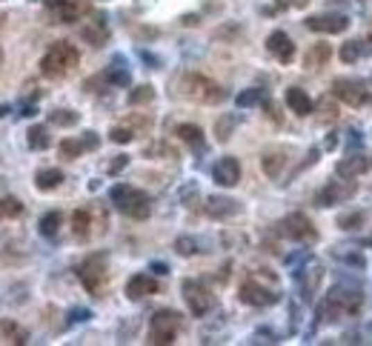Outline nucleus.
Segmentation results:
<instances>
[{
    "label": "nucleus",
    "mask_w": 372,
    "mask_h": 346,
    "mask_svg": "<svg viewBox=\"0 0 372 346\" xmlns=\"http://www.w3.org/2000/svg\"><path fill=\"white\" fill-rule=\"evenodd\" d=\"M364 223V215L361 212H350V215H341L338 218V226L341 229H358Z\"/></svg>",
    "instance_id": "nucleus-35"
},
{
    "label": "nucleus",
    "mask_w": 372,
    "mask_h": 346,
    "mask_svg": "<svg viewBox=\"0 0 372 346\" xmlns=\"http://www.w3.org/2000/svg\"><path fill=\"white\" fill-rule=\"evenodd\" d=\"M281 232L287 235V238H292V241H315V226H312V220L304 215V212H292V215H287L284 220H281Z\"/></svg>",
    "instance_id": "nucleus-9"
},
{
    "label": "nucleus",
    "mask_w": 372,
    "mask_h": 346,
    "mask_svg": "<svg viewBox=\"0 0 372 346\" xmlns=\"http://www.w3.org/2000/svg\"><path fill=\"white\" fill-rule=\"evenodd\" d=\"M267 52L278 60V63H292L295 60V43L289 40L287 32H272L267 37Z\"/></svg>",
    "instance_id": "nucleus-13"
},
{
    "label": "nucleus",
    "mask_w": 372,
    "mask_h": 346,
    "mask_svg": "<svg viewBox=\"0 0 372 346\" xmlns=\"http://www.w3.org/2000/svg\"><path fill=\"white\" fill-rule=\"evenodd\" d=\"M52 123L55 126H75L78 123V114L72 109H58V112H52Z\"/></svg>",
    "instance_id": "nucleus-34"
},
{
    "label": "nucleus",
    "mask_w": 372,
    "mask_h": 346,
    "mask_svg": "<svg viewBox=\"0 0 372 346\" xmlns=\"http://www.w3.org/2000/svg\"><path fill=\"white\" fill-rule=\"evenodd\" d=\"M78 63H81L78 46L69 43V40H58V43H52L49 49H46V55L40 58V72H43V78L63 80V78H69V75L75 72Z\"/></svg>",
    "instance_id": "nucleus-1"
},
{
    "label": "nucleus",
    "mask_w": 372,
    "mask_h": 346,
    "mask_svg": "<svg viewBox=\"0 0 372 346\" xmlns=\"http://www.w3.org/2000/svg\"><path fill=\"white\" fill-rule=\"evenodd\" d=\"M178 92L192 101V103H203V106H215L226 98V92L221 89V83H215L212 78H206L201 72H183L178 80Z\"/></svg>",
    "instance_id": "nucleus-2"
},
{
    "label": "nucleus",
    "mask_w": 372,
    "mask_h": 346,
    "mask_svg": "<svg viewBox=\"0 0 372 346\" xmlns=\"http://www.w3.org/2000/svg\"><path fill=\"white\" fill-rule=\"evenodd\" d=\"M0 335H3L9 343H26L29 340V335H26V329H20L15 320H0Z\"/></svg>",
    "instance_id": "nucleus-24"
},
{
    "label": "nucleus",
    "mask_w": 372,
    "mask_h": 346,
    "mask_svg": "<svg viewBox=\"0 0 372 346\" xmlns=\"http://www.w3.org/2000/svg\"><path fill=\"white\" fill-rule=\"evenodd\" d=\"M58 229H60V212H49L40 220V235L43 238H55Z\"/></svg>",
    "instance_id": "nucleus-30"
},
{
    "label": "nucleus",
    "mask_w": 372,
    "mask_h": 346,
    "mask_svg": "<svg viewBox=\"0 0 372 346\" xmlns=\"http://www.w3.org/2000/svg\"><path fill=\"white\" fill-rule=\"evenodd\" d=\"M330 58H332V46L330 43H315L312 49L307 52V58H304V66L307 69H321Z\"/></svg>",
    "instance_id": "nucleus-20"
},
{
    "label": "nucleus",
    "mask_w": 372,
    "mask_h": 346,
    "mask_svg": "<svg viewBox=\"0 0 372 346\" xmlns=\"http://www.w3.org/2000/svg\"><path fill=\"white\" fill-rule=\"evenodd\" d=\"M206 212L212 218H229V215L238 212V203L229 200V198H209L206 200Z\"/></svg>",
    "instance_id": "nucleus-19"
},
{
    "label": "nucleus",
    "mask_w": 372,
    "mask_h": 346,
    "mask_svg": "<svg viewBox=\"0 0 372 346\" xmlns=\"http://www.w3.org/2000/svg\"><path fill=\"white\" fill-rule=\"evenodd\" d=\"M178 329H180V315L175 309H160L149 320V343L169 346V343H175Z\"/></svg>",
    "instance_id": "nucleus-4"
},
{
    "label": "nucleus",
    "mask_w": 372,
    "mask_h": 346,
    "mask_svg": "<svg viewBox=\"0 0 372 346\" xmlns=\"http://www.w3.org/2000/svg\"><path fill=\"white\" fill-rule=\"evenodd\" d=\"M307 29L310 32H321V35H341L350 29V17L344 15H312L307 17Z\"/></svg>",
    "instance_id": "nucleus-10"
},
{
    "label": "nucleus",
    "mask_w": 372,
    "mask_h": 346,
    "mask_svg": "<svg viewBox=\"0 0 372 346\" xmlns=\"http://www.w3.org/2000/svg\"><path fill=\"white\" fill-rule=\"evenodd\" d=\"M109 137H112L115 144H129V141H135V129L129 123H118V126L109 132Z\"/></svg>",
    "instance_id": "nucleus-33"
},
{
    "label": "nucleus",
    "mask_w": 372,
    "mask_h": 346,
    "mask_svg": "<svg viewBox=\"0 0 372 346\" xmlns=\"http://www.w3.org/2000/svg\"><path fill=\"white\" fill-rule=\"evenodd\" d=\"M63 183V172L60 169H40L37 175H35V187L40 189V192H52V189H58Z\"/></svg>",
    "instance_id": "nucleus-21"
},
{
    "label": "nucleus",
    "mask_w": 372,
    "mask_h": 346,
    "mask_svg": "<svg viewBox=\"0 0 372 346\" xmlns=\"http://www.w3.org/2000/svg\"><path fill=\"white\" fill-rule=\"evenodd\" d=\"M160 289V284L152 278V275H132L129 278V284H126V297L129 301H144V297H149V295H155Z\"/></svg>",
    "instance_id": "nucleus-16"
},
{
    "label": "nucleus",
    "mask_w": 372,
    "mask_h": 346,
    "mask_svg": "<svg viewBox=\"0 0 372 346\" xmlns=\"http://www.w3.org/2000/svg\"><path fill=\"white\" fill-rule=\"evenodd\" d=\"M212 178H215L218 187H223V189L238 187V180H241V164H238V157H232V155L221 157L218 164L212 166Z\"/></svg>",
    "instance_id": "nucleus-12"
},
{
    "label": "nucleus",
    "mask_w": 372,
    "mask_h": 346,
    "mask_svg": "<svg viewBox=\"0 0 372 346\" xmlns=\"http://www.w3.org/2000/svg\"><path fill=\"white\" fill-rule=\"evenodd\" d=\"M155 101V89L152 86H137L135 92H129V103L132 106H141V103H149Z\"/></svg>",
    "instance_id": "nucleus-31"
},
{
    "label": "nucleus",
    "mask_w": 372,
    "mask_h": 346,
    "mask_svg": "<svg viewBox=\"0 0 372 346\" xmlns=\"http://www.w3.org/2000/svg\"><path fill=\"white\" fill-rule=\"evenodd\" d=\"M183 301H186V306H189V312L195 318H203L209 309L215 306V295L198 281H183Z\"/></svg>",
    "instance_id": "nucleus-6"
},
{
    "label": "nucleus",
    "mask_w": 372,
    "mask_h": 346,
    "mask_svg": "<svg viewBox=\"0 0 372 346\" xmlns=\"http://www.w3.org/2000/svg\"><path fill=\"white\" fill-rule=\"evenodd\" d=\"M0 63H3V49H0Z\"/></svg>",
    "instance_id": "nucleus-41"
},
{
    "label": "nucleus",
    "mask_w": 372,
    "mask_h": 346,
    "mask_svg": "<svg viewBox=\"0 0 372 346\" xmlns=\"http://www.w3.org/2000/svg\"><path fill=\"white\" fill-rule=\"evenodd\" d=\"M287 106H289V112H295L298 118H307V114H312V98L307 95L301 86H289L287 89Z\"/></svg>",
    "instance_id": "nucleus-17"
},
{
    "label": "nucleus",
    "mask_w": 372,
    "mask_h": 346,
    "mask_svg": "<svg viewBox=\"0 0 372 346\" xmlns=\"http://www.w3.org/2000/svg\"><path fill=\"white\" fill-rule=\"evenodd\" d=\"M241 301H244L246 306H269V304L278 301V295H275L272 289H267L261 281L249 278V281L241 284Z\"/></svg>",
    "instance_id": "nucleus-11"
},
{
    "label": "nucleus",
    "mask_w": 372,
    "mask_h": 346,
    "mask_svg": "<svg viewBox=\"0 0 372 346\" xmlns=\"http://www.w3.org/2000/svg\"><path fill=\"white\" fill-rule=\"evenodd\" d=\"M361 306V292H344V289H332V295L327 297V309H332L335 315H353Z\"/></svg>",
    "instance_id": "nucleus-14"
},
{
    "label": "nucleus",
    "mask_w": 372,
    "mask_h": 346,
    "mask_svg": "<svg viewBox=\"0 0 372 346\" xmlns=\"http://www.w3.org/2000/svg\"><path fill=\"white\" fill-rule=\"evenodd\" d=\"M126 164H129V157H124V155H121V157H118V160H115V164L109 166V172H121Z\"/></svg>",
    "instance_id": "nucleus-40"
},
{
    "label": "nucleus",
    "mask_w": 372,
    "mask_h": 346,
    "mask_svg": "<svg viewBox=\"0 0 372 346\" xmlns=\"http://www.w3.org/2000/svg\"><path fill=\"white\" fill-rule=\"evenodd\" d=\"M258 98H261V92H258V89H252V92H246V95L238 98V106H252Z\"/></svg>",
    "instance_id": "nucleus-37"
},
{
    "label": "nucleus",
    "mask_w": 372,
    "mask_h": 346,
    "mask_svg": "<svg viewBox=\"0 0 372 346\" xmlns=\"http://www.w3.org/2000/svg\"><path fill=\"white\" fill-rule=\"evenodd\" d=\"M361 55H364V49H361L358 40H350V43L341 46V60H344V63H355Z\"/></svg>",
    "instance_id": "nucleus-32"
},
{
    "label": "nucleus",
    "mask_w": 372,
    "mask_h": 346,
    "mask_svg": "<svg viewBox=\"0 0 372 346\" xmlns=\"http://www.w3.org/2000/svg\"><path fill=\"white\" fill-rule=\"evenodd\" d=\"M332 95L338 101H344L346 106H364L369 101V92L361 80H353V78H338L332 83Z\"/></svg>",
    "instance_id": "nucleus-7"
},
{
    "label": "nucleus",
    "mask_w": 372,
    "mask_h": 346,
    "mask_svg": "<svg viewBox=\"0 0 372 346\" xmlns=\"http://www.w3.org/2000/svg\"><path fill=\"white\" fill-rule=\"evenodd\" d=\"M60 157H66V160H75V157H81L83 155V149H86V144L83 141H75V137H66V141H60Z\"/></svg>",
    "instance_id": "nucleus-28"
},
{
    "label": "nucleus",
    "mask_w": 372,
    "mask_h": 346,
    "mask_svg": "<svg viewBox=\"0 0 372 346\" xmlns=\"http://www.w3.org/2000/svg\"><path fill=\"white\" fill-rule=\"evenodd\" d=\"M315 118L321 121V123H332V121H338V103H335V95H323L321 101H318V114Z\"/></svg>",
    "instance_id": "nucleus-22"
},
{
    "label": "nucleus",
    "mask_w": 372,
    "mask_h": 346,
    "mask_svg": "<svg viewBox=\"0 0 372 346\" xmlns=\"http://www.w3.org/2000/svg\"><path fill=\"white\" fill-rule=\"evenodd\" d=\"M284 166H287V152H284V149H269V152H264L261 169H264L267 178H278V175L284 172Z\"/></svg>",
    "instance_id": "nucleus-18"
},
{
    "label": "nucleus",
    "mask_w": 372,
    "mask_h": 346,
    "mask_svg": "<svg viewBox=\"0 0 372 346\" xmlns=\"http://www.w3.org/2000/svg\"><path fill=\"white\" fill-rule=\"evenodd\" d=\"M175 132H178V137H180L183 144H192V146H201L203 144V132L195 123H180Z\"/></svg>",
    "instance_id": "nucleus-26"
},
{
    "label": "nucleus",
    "mask_w": 372,
    "mask_h": 346,
    "mask_svg": "<svg viewBox=\"0 0 372 346\" xmlns=\"http://www.w3.org/2000/svg\"><path fill=\"white\" fill-rule=\"evenodd\" d=\"M29 146L32 149H49L52 146V137L46 126H32L29 129Z\"/></svg>",
    "instance_id": "nucleus-27"
},
{
    "label": "nucleus",
    "mask_w": 372,
    "mask_h": 346,
    "mask_svg": "<svg viewBox=\"0 0 372 346\" xmlns=\"http://www.w3.org/2000/svg\"><path fill=\"white\" fill-rule=\"evenodd\" d=\"M72 232H75V238H81V241L89 238V232H92V215H89L86 209H78V212L72 215Z\"/></svg>",
    "instance_id": "nucleus-25"
},
{
    "label": "nucleus",
    "mask_w": 372,
    "mask_h": 346,
    "mask_svg": "<svg viewBox=\"0 0 372 346\" xmlns=\"http://www.w3.org/2000/svg\"><path fill=\"white\" fill-rule=\"evenodd\" d=\"M112 200H115V206H118L124 215H129L135 220H146L149 212H152L146 192L135 189V187H115L112 189Z\"/></svg>",
    "instance_id": "nucleus-3"
},
{
    "label": "nucleus",
    "mask_w": 372,
    "mask_h": 346,
    "mask_svg": "<svg viewBox=\"0 0 372 346\" xmlns=\"http://www.w3.org/2000/svg\"><path fill=\"white\" fill-rule=\"evenodd\" d=\"M232 118H223V121H218V141H229V129H232Z\"/></svg>",
    "instance_id": "nucleus-36"
},
{
    "label": "nucleus",
    "mask_w": 372,
    "mask_h": 346,
    "mask_svg": "<svg viewBox=\"0 0 372 346\" xmlns=\"http://www.w3.org/2000/svg\"><path fill=\"white\" fill-rule=\"evenodd\" d=\"M23 203L17 198H0V218H20Z\"/></svg>",
    "instance_id": "nucleus-29"
},
{
    "label": "nucleus",
    "mask_w": 372,
    "mask_h": 346,
    "mask_svg": "<svg viewBox=\"0 0 372 346\" xmlns=\"http://www.w3.org/2000/svg\"><path fill=\"white\" fill-rule=\"evenodd\" d=\"M83 37H86L92 46H103V40L109 37V29L103 26L101 20H92V23H86V26H83Z\"/></svg>",
    "instance_id": "nucleus-23"
},
{
    "label": "nucleus",
    "mask_w": 372,
    "mask_h": 346,
    "mask_svg": "<svg viewBox=\"0 0 372 346\" xmlns=\"http://www.w3.org/2000/svg\"><path fill=\"white\" fill-rule=\"evenodd\" d=\"M355 192H358V183H355V180H350V178L330 180L327 187H323V192L318 195V203H321V206H335V203L350 200Z\"/></svg>",
    "instance_id": "nucleus-8"
},
{
    "label": "nucleus",
    "mask_w": 372,
    "mask_h": 346,
    "mask_svg": "<svg viewBox=\"0 0 372 346\" xmlns=\"http://www.w3.org/2000/svg\"><path fill=\"white\" fill-rule=\"evenodd\" d=\"M369 169H372V157L369 155H350V157H344L341 164L335 166L338 178H350V180H358Z\"/></svg>",
    "instance_id": "nucleus-15"
},
{
    "label": "nucleus",
    "mask_w": 372,
    "mask_h": 346,
    "mask_svg": "<svg viewBox=\"0 0 372 346\" xmlns=\"http://www.w3.org/2000/svg\"><path fill=\"white\" fill-rule=\"evenodd\" d=\"M281 6H289V9H301V6H307V0H278Z\"/></svg>",
    "instance_id": "nucleus-39"
},
{
    "label": "nucleus",
    "mask_w": 372,
    "mask_h": 346,
    "mask_svg": "<svg viewBox=\"0 0 372 346\" xmlns=\"http://www.w3.org/2000/svg\"><path fill=\"white\" fill-rule=\"evenodd\" d=\"M175 246H178V252H180V255H192V252H195V243H192L189 238H180Z\"/></svg>",
    "instance_id": "nucleus-38"
},
{
    "label": "nucleus",
    "mask_w": 372,
    "mask_h": 346,
    "mask_svg": "<svg viewBox=\"0 0 372 346\" xmlns=\"http://www.w3.org/2000/svg\"><path fill=\"white\" fill-rule=\"evenodd\" d=\"M78 278H81V284H83L92 295H101V292L106 289V281H109L103 255H92V258H86V261L78 266Z\"/></svg>",
    "instance_id": "nucleus-5"
}]
</instances>
